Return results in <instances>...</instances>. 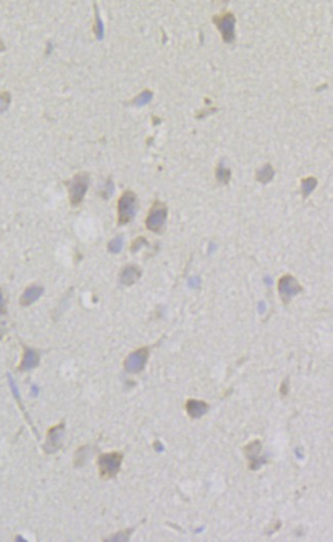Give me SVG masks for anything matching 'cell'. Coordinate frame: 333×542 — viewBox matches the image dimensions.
I'll use <instances>...</instances> for the list:
<instances>
[{
    "instance_id": "1",
    "label": "cell",
    "mask_w": 333,
    "mask_h": 542,
    "mask_svg": "<svg viewBox=\"0 0 333 542\" xmlns=\"http://www.w3.org/2000/svg\"><path fill=\"white\" fill-rule=\"evenodd\" d=\"M138 209V197L132 191H126L117 201L118 224L124 225L131 222L136 216Z\"/></svg>"
},
{
    "instance_id": "2",
    "label": "cell",
    "mask_w": 333,
    "mask_h": 542,
    "mask_svg": "<svg viewBox=\"0 0 333 542\" xmlns=\"http://www.w3.org/2000/svg\"><path fill=\"white\" fill-rule=\"evenodd\" d=\"M89 175L85 172L76 173L70 180L66 182L69 202L72 206L79 205L85 198L89 187Z\"/></svg>"
},
{
    "instance_id": "3",
    "label": "cell",
    "mask_w": 333,
    "mask_h": 542,
    "mask_svg": "<svg viewBox=\"0 0 333 542\" xmlns=\"http://www.w3.org/2000/svg\"><path fill=\"white\" fill-rule=\"evenodd\" d=\"M122 463V455L118 451L103 454L98 458V470L101 478L107 480L114 478L120 471Z\"/></svg>"
},
{
    "instance_id": "4",
    "label": "cell",
    "mask_w": 333,
    "mask_h": 542,
    "mask_svg": "<svg viewBox=\"0 0 333 542\" xmlns=\"http://www.w3.org/2000/svg\"><path fill=\"white\" fill-rule=\"evenodd\" d=\"M169 209L163 202L155 201L148 213L146 218V228L153 233H160L163 228L166 219H168Z\"/></svg>"
},
{
    "instance_id": "5",
    "label": "cell",
    "mask_w": 333,
    "mask_h": 542,
    "mask_svg": "<svg viewBox=\"0 0 333 542\" xmlns=\"http://www.w3.org/2000/svg\"><path fill=\"white\" fill-rule=\"evenodd\" d=\"M213 23L221 33L222 39L226 43H232L235 40V23L236 19L232 13H225L221 16H215Z\"/></svg>"
},
{
    "instance_id": "6",
    "label": "cell",
    "mask_w": 333,
    "mask_h": 542,
    "mask_svg": "<svg viewBox=\"0 0 333 542\" xmlns=\"http://www.w3.org/2000/svg\"><path fill=\"white\" fill-rule=\"evenodd\" d=\"M277 290L282 302L284 304H287L291 300V298L302 292L303 287L300 285V283L295 277L286 275L279 279L277 284Z\"/></svg>"
},
{
    "instance_id": "7",
    "label": "cell",
    "mask_w": 333,
    "mask_h": 542,
    "mask_svg": "<svg viewBox=\"0 0 333 542\" xmlns=\"http://www.w3.org/2000/svg\"><path fill=\"white\" fill-rule=\"evenodd\" d=\"M149 357V351L147 348H141L133 353H131L128 358L124 361V368L130 373H139L141 372L147 363Z\"/></svg>"
},
{
    "instance_id": "8",
    "label": "cell",
    "mask_w": 333,
    "mask_h": 542,
    "mask_svg": "<svg viewBox=\"0 0 333 542\" xmlns=\"http://www.w3.org/2000/svg\"><path fill=\"white\" fill-rule=\"evenodd\" d=\"M63 424H59L49 429L47 433V440L44 445V449L47 453H54V451H56L60 447L61 438L63 435Z\"/></svg>"
},
{
    "instance_id": "9",
    "label": "cell",
    "mask_w": 333,
    "mask_h": 542,
    "mask_svg": "<svg viewBox=\"0 0 333 542\" xmlns=\"http://www.w3.org/2000/svg\"><path fill=\"white\" fill-rule=\"evenodd\" d=\"M186 410L191 418L199 419L209 410V404L204 400L188 399L186 402Z\"/></svg>"
},
{
    "instance_id": "10",
    "label": "cell",
    "mask_w": 333,
    "mask_h": 542,
    "mask_svg": "<svg viewBox=\"0 0 333 542\" xmlns=\"http://www.w3.org/2000/svg\"><path fill=\"white\" fill-rule=\"evenodd\" d=\"M141 269L136 265H129L124 267L120 274V282L124 286H132L141 278Z\"/></svg>"
},
{
    "instance_id": "11",
    "label": "cell",
    "mask_w": 333,
    "mask_h": 542,
    "mask_svg": "<svg viewBox=\"0 0 333 542\" xmlns=\"http://www.w3.org/2000/svg\"><path fill=\"white\" fill-rule=\"evenodd\" d=\"M44 290L42 287L40 286H37V285H33L29 288H27L24 292V294L22 295L21 297V304L23 306H30L32 305L34 302H36L40 297L41 295L43 294Z\"/></svg>"
},
{
    "instance_id": "12",
    "label": "cell",
    "mask_w": 333,
    "mask_h": 542,
    "mask_svg": "<svg viewBox=\"0 0 333 542\" xmlns=\"http://www.w3.org/2000/svg\"><path fill=\"white\" fill-rule=\"evenodd\" d=\"M38 364H39V355L31 349H25L24 356L22 359L21 365H20V369L30 370L37 367Z\"/></svg>"
},
{
    "instance_id": "13",
    "label": "cell",
    "mask_w": 333,
    "mask_h": 542,
    "mask_svg": "<svg viewBox=\"0 0 333 542\" xmlns=\"http://www.w3.org/2000/svg\"><path fill=\"white\" fill-rule=\"evenodd\" d=\"M275 171L271 164L267 163L264 166H262L256 173V179L261 184H267L271 182L272 178L274 177Z\"/></svg>"
},
{
    "instance_id": "14",
    "label": "cell",
    "mask_w": 333,
    "mask_h": 542,
    "mask_svg": "<svg viewBox=\"0 0 333 542\" xmlns=\"http://www.w3.org/2000/svg\"><path fill=\"white\" fill-rule=\"evenodd\" d=\"M318 180L314 176H308L302 179V193L305 198H307L317 187Z\"/></svg>"
},
{
    "instance_id": "15",
    "label": "cell",
    "mask_w": 333,
    "mask_h": 542,
    "mask_svg": "<svg viewBox=\"0 0 333 542\" xmlns=\"http://www.w3.org/2000/svg\"><path fill=\"white\" fill-rule=\"evenodd\" d=\"M152 98H153V92L150 91V90H144L142 93H140L133 100V104L135 106H137V107H142V106H145L148 103H150Z\"/></svg>"
},
{
    "instance_id": "16",
    "label": "cell",
    "mask_w": 333,
    "mask_h": 542,
    "mask_svg": "<svg viewBox=\"0 0 333 542\" xmlns=\"http://www.w3.org/2000/svg\"><path fill=\"white\" fill-rule=\"evenodd\" d=\"M230 176H231V173H230V169L225 167L224 164L221 162L217 169H216V177L218 179L219 183H222V184H228L229 179H230Z\"/></svg>"
},
{
    "instance_id": "17",
    "label": "cell",
    "mask_w": 333,
    "mask_h": 542,
    "mask_svg": "<svg viewBox=\"0 0 333 542\" xmlns=\"http://www.w3.org/2000/svg\"><path fill=\"white\" fill-rule=\"evenodd\" d=\"M94 33L98 40H102L104 37V24L100 18L99 11L95 7V24H94Z\"/></svg>"
},
{
    "instance_id": "18",
    "label": "cell",
    "mask_w": 333,
    "mask_h": 542,
    "mask_svg": "<svg viewBox=\"0 0 333 542\" xmlns=\"http://www.w3.org/2000/svg\"><path fill=\"white\" fill-rule=\"evenodd\" d=\"M122 246H123V240L121 237H116L115 239L111 240L108 244V250L109 252L113 253V254H116V253H119L122 249Z\"/></svg>"
},
{
    "instance_id": "19",
    "label": "cell",
    "mask_w": 333,
    "mask_h": 542,
    "mask_svg": "<svg viewBox=\"0 0 333 542\" xmlns=\"http://www.w3.org/2000/svg\"><path fill=\"white\" fill-rule=\"evenodd\" d=\"M11 94L8 91L0 93V113H3L8 109L11 104Z\"/></svg>"
},
{
    "instance_id": "20",
    "label": "cell",
    "mask_w": 333,
    "mask_h": 542,
    "mask_svg": "<svg viewBox=\"0 0 333 542\" xmlns=\"http://www.w3.org/2000/svg\"><path fill=\"white\" fill-rule=\"evenodd\" d=\"M113 189H114V186H113V183L111 182L110 179H108L105 186H104V190H102V196L107 199L113 192Z\"/></svg>"
},
{
    "instance_id": "21",
    "label": "cell",
    "mask_w": 333,
    "mask_h": 542,
    "mask_svg": "<svg viewBox=\"0 0 333 542\" xmlns=\"http://www.w3.org/2000/svg\"><path fill=\"white\" fill-rule=\"evenodd\" d=\"M144 244H146V240H145L144 238H138V239L134 242V244H133V246H132V250H133V251H137V250L140 249V247H142Z\"/></svg>"
},
{
    "instance_id": "22",
    "label": "cell",
    "mask_w": 333,
    "mask_h": 542,
    "mask_svg": "<svg viewBox=\"0 0 333 542\" xmlns=\"http://www.w3.org/2000/svg\"><path fill=\"white\" fill-rule=\"evenodd\" d=\"M189 285L192 288H197V287L200 286V280L199 279H191L190 282H189Z\"/></svg>"
},
{
    "instance_id": "23",
    "label": "cell",
    "mask_w": 333,
    "mask_h": 542,
    "mask_svg": "<svg viewBox=\"0 0 333 542\" xmlns=\"http://www.w3.org/2000/svg\"><path fill=\"white\" fill-rule=\"evenodd\" d=\"M4 311V296L2 291H0V313Z\"/></svg>"
},
{
    "instance_id": "24",
    "label": "cell",
    "mask_w": 333,
    "mask_h": 542,
    "mask_svg": "<svg viewBox=\"0 0 333 542\" xmlns=\"http://www.w3.org/2000/svg\"><path fill=\"white\" fill-rule=\"evenodd\" d=\"M0 50H2V49H0Z\"/></svg>"
}]
</instances>
